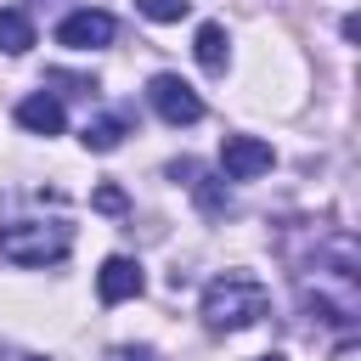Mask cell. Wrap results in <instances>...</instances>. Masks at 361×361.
Segmentation results:
<instances>
[{"instance_id": "1", "label": "cell", "mask_w": 361, "mask_h": 361, "mask_svg": "<svg viewBox=\"0 0 361 361\" xmlns=\"http://www.w3.org/2000/svg\"><path fill=\"white\" fill-rule=\"evenodd\" d=\"M265 305H271V293H265L259 276H248V271H226V276H214V282L203 288V327H209V333L254 327V322L265 316Z\"/></svg>"}, {"instance_id": "2", "label": "cell", "mask_w": 361, "mask_h": 361, "mask_svg": "<svg viewBox=\"0 0 361 361\" xmlns=\"http://www.w3.org/2000/svg\"><path fill=\"white\" fill-rule=\"evenodd\" d=\"M73 248V231L62 220H11L0 226V259L11 265H56Z\"/></svg>"}, {"instance_id": "3", "label": "cell", "mask_w": 361, "mask_h": 361, "mask_svg": "<svg viewBox=\"0 0 361 361\" xmlns=\"http://www.w3.org/2000/svg\"><path fill=\"white\" fill-rule=\"evenodd\" d=\"M147 102H152V113L164 118V124H197L203 118V102H197V90L180 79V73H152V85H147Z\"/></svg>"}, {"instance_id": "4", "label": "cell", "mask_w": 361, "mask_h": 361, "mask_svg": "<svg viewBox=\"0 0 361 361\" xmlns=\"http://www.w3.org/2000/svg\"><path fill=\"white\" fill-rule=\"evenodd\" d=\"M276 164V152L259 141V135H226L220 141V169L231 175V180H254V175H265Z\"/></svg>"}, {"instance_id": "5", "label": "cell", "mask_w": 361, "mask_h": 361, "mask_svg": "<svg viewBox=\"0 0 361 361\" xmlns=\"http://www.w3.org/2000/svg\"><path fill=\"white\" fill-rule=\"evenodd\" d=\"M141 288H147V276H141L135 259H124V254L102 259V271H96V293H102V305H124V299H135Z\"/></svg>"}, {"instance_id": "6", "label": "cell", "mask_w": 361, "mask_h": 361, "mask_svg": "<svg viewBox=\"0 0 361 361\" xmlns=\"http://www.w3.org/2000/svg\"><path fill=\"white\" fill-rule=\"evenodd\" d=\"M113 39V17L107 11H73L56 23V45H73V51H96Z\"/></svg>"}, {"instance_id": "7", "label": "cell", "mask_w": 361, "mask_h": 361, "mask_svg": "<svg viewBox=\"0 0 361 361\" xmlns=\"http://www.w3.org/2000/svg\"><path fill=\"white\" fill-rule=\"evenodd\" d=\"M17 124H23V130H34V135H56V130L68 124V113H62V102H56V96H45V90H39V96H23V102H17Z\"/></svg>"}, {"instance_id": "8", "label": "cell", "mask_w": 361, "mask_h": 361, "mask_svg": "<svg viewBox=\"0 0 361 361\" xmlns=\"http://www.w3.org/2000/svg\"><path fill=\"white\" fill-rule=\"evenodd\" d=\"M34 45V23L17 11V6H0V51H11V56H23Z\"/></svg>"}, {"instance_id": "9", "label": "cell", "mask_w": 361, "mask_h": 361, "mask_svg": "<svg viewBox=\"0 0 361 361\" xmlns=\"http://www.w3.org/2000/svg\"><path fill=\"white\" fill-rule=\"evenodd\" d=\"M192 51H197V62H203L209 73H226V28H220V23H203L197 39H192Z\"/></svg>"}, {"instance_id": "10", "label": "cell", "mask_w": 361, "mask_h": 361, "mask_svg": "<svg viewBox=\"0 0 361 361\" xmlns=\"http://www.w3.org/2000/svg\"><path fill=\"white\" fill-rule=\"evenodd\" d=\"M79 141H85L90 152H113V147L124 141V113H107V118H90Z\"/></svg>"}, {"instance_id": "11", "label": "cell", "mask_w": 361, "mask_h": 361, "mask_svg": "<svg viewBox=\"0 0 361 361\" xmlns=\"http://www.w3.org/2000/svg\"><path fill=\"white\" fill-rule=\"evenodd\" d=\"M135 11L152 17V23H180L192 11V0H135Z\"/></svg>"}, {"instance_id": "12", "label": "cell", "mask_w": 361, "mask_h": 361, "mask_svg": "<svg viewBox=\"0 0 361 361\" xmlns=\"http://www.w3.org/2000/svg\"><path fill=\"white\" fill-rule=\"evenodd\" d=\"M186 186H192V192H197V203H203V209H209V214H220V209H226V192H220V186H214V180H209V175H192V180H186Z\"/></svg>"}, {"instance_id": "13", "label": "cell", "mask_w": 361, "mask_h": 361, "mask_svg": "<svg viewBox=\"0 0 361 361\" xmlns=\"http://www.w3.org/2000/svg\"><path fill=\"white\" fill-rule=\"evenodd\" d=\"M45 85H68L73 96H90V90H96V79H90V73H62V68H51V73H45Z\"/></svg>"}, {"instance_id": "14", "label": "cell", "mask_w": 361, "mask_h": 361, "mask_svg": "<svg viewBox=\"0 0 361 361\" xmlns=\"http://www.w3.org/2000/svg\"><path fill=\"white\" fill-rule=\"evenodd\" d=\"M90 203H96L102 214H124V192H118V186H96V197H90Z\"/></svg>"}, {"instance_id": "15", "label": "cell", "mask_w": 361, "mask_h": 361, "mask_svg": "<svg viewBox=\"0 0 361 361\" xmlns=\"http://www.w3.org/2000/svg\"><path fill=\"white\" fill-rule=\"evenodd\" d=\"M107 361H147V355H130V350H118V355H107Z\"/></svg>"}, {"instance_id": "16", "label": "cell", "mask_w": 361, "mask_h": 361, "mask_svg": "<svg viewBox=\"0 0 361 361\" xmlns=\"http://www.w3.org/2000/svg\"><path fill=\"white\" fill-rule=\"evenodd\" d=\"M254 361H282V355H254Z\"/></svg>"}, {"instance_id": "17", "label": "cell", "mask_w": 361, "mask_h": 361, "mask_svg": "<svg viewBox=\"0 0 361 361\" xmlns=\"http://www.w3.org/2000/svg\"><path fill=\"white\" fill-rule=\"evenodd\" d=\"M23 361H45V355H23Z\"/></svg>"}]
</instances>
